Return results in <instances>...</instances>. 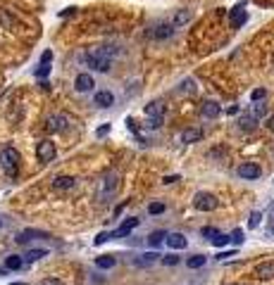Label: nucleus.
Instances as JSON below:
<instances>
[{"mask_svg": "<svg viewBox=\"0 0 274 285\" xmlns=\"http://www.w3.org/2000/svg\"><path fill=\"white\" fill-rule=\"evenodd\" d=\"M188 21H191V10H179V12L174 15V19H172L174 29H177V26H182V24H188Z\"/></svg>", "mask_w": 274, "mask_h": 285, "instance_id": "nucleus-25", "label": "nucleus"}, {"mask_svg": "<svg viewBox=\"0 0 274 285\" xmlns=\"http://www.w3.org/2000/svg\"><path fill=\"white\" fill-rule=\"evenodd\" d=\"M148 212H150V214H162L164 212V204H162V202H150V204H148Z\"/></svg>", "mask_w": 274, "mask_h": 285, "instance_id": "nucleus-32", "label": "nucleus"}, {"mask_svg": "<svg viewBox=\"0 0 274 285\" xmlns=\"http://www.w3.org/2000/svg\"><path fill=\"white\" fill-rule=\"evenodd\" d=\"M162 264L174 266V264H179V257H177V254H167V257H162Z\"/></svg>", "mask_w": 274, "mask_h": 285, "instance_id": "nucleus-37", "label": "nucleus"}, {"mask_svg": "<svg viewBox=\"0 0 274 285\" xmlns=\"http://www.w3.org/2000/svg\"><path fill=\"white\" fill-rule=\"evenodd\" d=\"M136 226H138V219H134V216H131V219H127V221H122V226L112 233V238H124V235H129Z\"/></svg>", "mask_w": 274, "mask_h": 285, "instance_id": "nucleus-15", "label": "nucleus"}, {"mask_svg": "<svg viewBox=\"0 0 274 285\" xmlns=\"http://www.w3.org/2000/svg\"><path fill=\"white\" fill-rule=\"evenodd\" d=\"M201 114L205 119H217L219 114H222V107H219L215 100H205L201 105Z\"/></svg>", "mask_w": 274, "mask_h": 285, "instance_id": "nucleus-12", "label": "nucleus"}, {"mask_svg": "<svg viewBox=\"0 0 274 285\" xmlns=\"http://www.w3.org/2000/svg\"><path fill=\"white\" fill-rule=\"evenodd\" d=\"M43 285H62L60 281H43Z\"/></svg>", "mask_w": 274, "mask_h": 285, "instance_id": "nucleus-45", "label": "nucleus"}, {"mask_svg": "<svg viewBox=\"0 0 274 285\" xmlns=\"http://www.w3.org/2000/svg\"><path fill=\"white\" fill-rule=\"evenodd\" d=\"M229 243H231V238L224 235V233H219V235L212 238V245H215V247H224V245H229Z\"/></svg>", "mask_w": 274, "mask_h": 285, "instance_id": "nucleus-30", "label": "nucleus"}, {"mask_svg": "<svg viewBox=\"0 0 274 285\" xmlns=\"http://www.w3.org/2000/svg\"><path fill=\"white\" fill-rule=\"evenodd\" d=\"M251 119H255V122H260V119H265L267 117V105L265 102H255V105H251V114H248Z\"/></svg>", "mask_w": 274, "mask_h": 285, "instance_id": "nucleus-19", "label": "nucleus"}, {"mask_svg": "<svg viewBox=\"0 0 274 285\" xmlns=\"http://www.w3.org/2000/svg\"><path fill=\"white\" fill-rule=\"evenodd\" d=\"M76 12V7H69V10H65V12H60V17H67V15H74Z\"/></svg>", "mask_w": 274, "mask_h": 285, "instance_id": "nucleus-42", "label": "nucleus"}, {"mask_svg": "<svg viewBox=\"0 0 274 285\" xmlns=\"http://www.w3.org/2000/svg\"><path fill=\"white\" fill-rule=\"evenodd\" d=\"M150 36H153L155 41H167V38L174 36V24H172V21H160V24L153 26Z\"/></svg>", "mask_w": 274, "mask_h": 285, "instance_id": "nucleus-6", "label": "nucleus"}, {"mask_svg": "<svg viewBox=\"0 0 274 285\" xmlns=\"http://www.w3.org/2000/svg\"><path fill=\"white\" fill-rule=\"evenodd\" d=\"M117 264V259L112 257V254H100V257H95V266L98 268H112Z\"/></svg>", "mask_w": 274, "mask_h": 285, "instance_id": "nucleus-24", "label": "nucleus"}, {"mask_svg": "<svg viewBox=\"0 0 274 285\" xmlns=\"http://www.w3.org/2000/svg\"><path fill=\"white\" fill-rule=\"evenodd\" d=\"M255 273L260 278H274V262H262V264H257Z\"/></svg>", "mask_w": 274, "mask_h": 285, "instance_id": "nucleus-21", "label": "nucleus"}, {"mask_svg": "<svg viewBox=\"0 0 274 285\" xmlns=\"http://www.w3.org/2000/svg\"><path fill=\"white\" fill-rule=\"evenodd\" d=\"M93 105L103 107V109H108V107L114 105V95L110 93V90H98L95 95H93Z\"/></svg>", "mask_w": 274, "mask_h": 285, "instance_id": "nucleus-13", "label": "nucleus"}, {"mask_svg": "<svg viewBox=\"0 0 274 285\" xmlns=\"http://www.w3.org/2000/svg\"><path fill=\"white\" fill-rule=\"evenodd\" d=\"M53 62V53L50 50H46V53L41 55V64H50Z\"/></svg>", "mask_w": 274, "mask_h": 285, "instance_id": "nucleus-39", "label": "nucleus"}, {"mask_svg": "<svg viewBox=\"0 0 274 285\" xmlns=\"http://www.w3.org/2000/svg\"><path fill=\"white\" fill-rule=\"evenodd\" d=\"M117 188H119V176L117 174H108V176L100 181V190H98V200L100 202H108L110 197L117 193Z\"/></svg>", "mask_w": 274, "mask_h": 285, "instance_id": "nucleus-3", "label": "nucleus"}, {"mask_svg": "<svg viewBox=\"0 0 274 285\" xmlns=\"http://www.w3.org/2000/svg\"><path fill=\"white\" fill-rule=\"evenodd\" d=\"M22 266H24V259H22L19 254H10V257L5 259V268H7V271H19Z\"/></svg>", "mask_w": 274, "mask_h": 285, "instance_id": "nucleus-23", "label": "nucleus"}, {"mask_svg": "<svg viewBox=\"0 0 274 285\" xmlns=\"http://www.w3.org/2000/svg\"><path fill=\"white\" fill-rule=\"evenodd\" d=\"M117 55V50L110 45H98V48H89L86 53L81 55V62L93 71H110L112 69V57Z\"/></svg>", "mask_w": 274, "mask_h": 285, "instance_id": "nucleus-1", "label": "nucleus"}, {"mask_svg": "<svg viewBox=\"0 0 274 285\" xmlns=\"http://www.w3.org/2000/svg\"><path fill=\"white\" fill-rule=\"evenodd\" d=\"M164 238H167V233H164V231H155V233H150L148 243H150L153 247H158V245H162V243H164Z\"/></svg>", "mask_w": 274, "mask_h": 285, "instance_id": "nucleus-27", "label": "nucleus"}, {"mask_svg": "<svg viewBox=\"0 0 274 285\" xmlns=\"http://www.w3.org/2000/svg\"><path fill=\"white\" fill-rule=\"evenodd\" d=\"M246 19H248V12L243 10V5H236L231 10V29H238L241 24H246Z\"/></svg>", "mask_w": 274, "mask_h": 285, "instance_id": "nucleus-16", "label": "nucleus"}, {"mask_svg": "<svg viewBox=\"0 0 274 285\" xmlns=\"http://www.w3.org/2000/svg\"><path fill=\"white\" fill-rule=\"evenodd\" d=\"M129 202V200H127ZM127 202H122V204H119V207H117V209H114V216H119V214H122V209H124V207H127Z\"/></svg>", "mask_w": 274, "mask_h": 285, "instance_id": "nucleus-43", "label": "nucleus"}, {"mask_svg": "<svg viewBox=\"0 0 274 285\" xmlns=\"http://www.w3.org/2000/svg\"><path fill=\"white\" fill-rule=\"evenodd\" d=\"M19 164H22V155L15 147H5L2 150V169L10 178H15L19 174Z\"/></svg>", "mask_w": 274, "mask_h": 285, "instance_id": "nucleus-2", "label": "nucleus"}, {"mask_svg": "<svg viewBox=\"0 0 274 285\" xmlns=\"http://www.w3.org/2000/svg\"><path fill=\"white\" fill-rule=\"evenodd\" d=\"M43 257H48V249H29L22 259H24V264H34V262L43 259Z\"/></svg>", "mask_w": 274, "mask_h": 285, "instance_id": "nucleus-20", "label": "nucleus"}, {"mask_svg": "<svg viewBox=\"0 0 274 285\" xmlns=\"http://www.w3.org/2000/svg\"><path fill=\"white\" fill-rule=\"evenodd\" d=\"M38 238H50V233L36 231V228H26V231H22L17 238H15V243L24 245V243H29V240H38Z\"/></svg>", "mask_w": 274, "mask_h": 285, "instance_id": "nucleus-10", "label": "nucleus"}, {"mask_svg": "<svg viewBox=\"0 0 274 285\" xmlns=\"http://www.w3.org/2000/svg\"><path fill=\"white\" fill-rule=\"evenodd\" d=\"M0 226H2V221H0Z\"/></svg>", "mask_w": 274, "mask_h": 285, "instance_id": "nucleus-48", "label": "nucleus"}, {"mask_svg": "<svg viewBox=\"0 0 274 285\" xmlns=\"http://www.w3.org/2000/svg\"><path fill=\"white\" fill-rule=\"evenodd\" d=\"M203 138V131L201 128H186L182 133V142H198Z\"/></svg>", "mask_w": 274, "mask_h": 285, "instance_id": "nucleus-22", "label": "nucleus"}, {"mask_svg": "<svg viewBox=\"0 0 274 285\" xmlns=\"http://www.w3.org/2000/svg\"><path fill=\"white\" fill-rule=\"evenodd\" d=\"M50 74V64H38V69H36V79H46Z\"/></svg>", "mask_w": 274, "mask_h": 285, "instance_id": "nucleus-33", "label": "nucleus"}, {"mask_svg": "<svg viewBox=\"0 0 274 285\" xmlns=\"http://www.w3.org/2000/svg\"><path fill=\"white\" fill-rule=\"evenodd\" d=\"M205 254H193V257H188L186 259V266L188 268H201V266H205Z\"/></svg>", "mask_w": 274, "mask_h": 285, "instance_id": "nucleus-26", "label": "nucleus"}, {"mask_svg": "<svg viewBox=\"0 0 274 285\" xmlns=\"http://www.w3.org/2000/svg\"><path fill=\"white\" fill-rule=\"evenodd\" d=\"M193 207L201 209V212H215L219 207V200L212 193H196L193 197Z\"/></svg>", "mask_w": 274, "mask_h": 285, "instance_id": "nucleus-4", "label": "nucleus"}, {"mask_svg": "<svg viewBox=\"0 0 274 285\" xmlns=\"http://www.w3.org/2000/svg\"><path fill=\"white\" fill-rule=\"evenodd\" d=\"M105 240H112V233H100V235L95 238V245H103Z\"/></svg>", "mask_w": 274, "mask_h": 285, "instance_id": "nucleus-38", "label": "nucleus"}, {"mask_svg": "<svg viewBox=\"0 0 274 285\" xmlns=\"http://www.w3.org/2000/svg\"><path fill=\"white\" fill-rule=\"evenodd\" d=\"M260 164H255V162H243L241 166H238V176L246 178V181H253V178H260Z\"/></svg>", "mask_w": 274, "mask_h": 285, "instance_id": "nucleus-8", "label": "nucleus"}, {"mask_svg": "<svg viewBox=\"0 0 274 285\" xmlns=\"http://www.w3.org/2000/svg\"><path fill=\"white\" fill-rule=\"evenodd\" d=\"M10 285H26V283H10Z\"/></svg>", "mask_w": 274, "mask_h": 285, "instance_id": "nucleus-46", "label": "nucleus"}, {"mask_svg": "<svg viewBox=\"0 0 274 285\" xmlns=\"http://www.w3.org/2000/svg\"><path fill=\"white\" fill-rule=\"evenodd\" d=\"M0 26H7V29H12V26H15V17H12L10 12L0 10Z\"/></svg>", "mask_w": 274, "mask_h": 285, "instance_id": "nucleus-28", "label": "nucleus"}, {"mask_svg": "<svg viewBox=\"0 0 274 285\" xmlns=\"http://www.w3.org/2000/svg\"><path fill=\"white\" fill-rule=\"evenodd\" d=\"M231 285H241V283H231Z\"/></svg>", "mask_w": 274, "mask_h": 285, "instance_id": "nucleus-47", "label": "nucleus"}, {"mask_svg": "<svg viewBox=\"0 0 274 285\" xmlns=\"http://www.w3.org/2000/svg\"><path fill=\"white\" fill-rule=\"evenodd\" d=\"M179 93H188V95H193L196 93V83H193V79H186L179 83Z\"/></svg>", "mask_w": 274, "mask_h": 285, "instance_id": "nucleus-29", "label": "nucleus"}, {"mask_svg": "<svg viewBox=\"0 0 274 285\" xmlns=\"http://www.w3.org/2000/svg\"><path fill=\"white\" fill-rule=\"evenodd\" d=\"M265 95H267V90H265V88H255L253 93H251V100H253V102H257V100H262Z\"/></svg>", "mask_w": 274, "mask_h": 285, "instance_id": "nucleus-36", "label": "nucleus"}, {"mask_svg": "<svg viewBox=\"0 0 274 285\" xmlns=\"http://www.w3.org/2000/svg\"><path fill=\"white\" fill-rule=\"evenodd\" d=\"M262 221V212H253L251 214V221H248V226L251 228H257V224Z\"/></svg>", "mask_w": 274, "mask_h": 285, "instance_id": "nucleus-34", "label": "nucleus"}, {"mask_svg": "<svg viewBox=\"0 0 274 285\" xmlns=\"http://www.w3.org/2000/svg\"><path fill=\"white\" fill-rule=\"evenodd\" d=\"M55 155H57V150H55L53 141H41L36 145V157L41 164H50L55 160Z\"/></svg>", "mask_w": 274, "mask_h": 285, "instance_id": "nucleus-5", "label": "nucleus"}, {"mask_svg": "<svg viewBox=\"0 0 274 285\" xmlns=\"http://www.w3.org/2000/svg\"><path fill=\"white\" fill-rule=\"evenodd\" d=\"M201 235H203V238H210V240H212L215 235H219V231H217V228H212V226H205V228L201 231Z\"/></svg>", "mask_w": 274, "mask_h": 285, "instance_id": "nucleus-35", "label": "nucleus"}, {"mask_svg": "<svg viewBox=\"0 0 274 285\" xmlns=\"http://www.w3.org/2000/svg\"><path fill=\"white\" fill-rule=\"evenodd\" d=\"M108 133H110V124L100 126V128H98V131H95V136H98V138H103V136H108Z\"/></svg>", "mask_w": 274, "mask_h": 285, "instance_id": "nucleus-40", "label": "nucleus"}, {"mask_svg": "<svg viewBox=\"0 0 274 285\" xmlns=\"http://www.w3.org/2000/svg\"><path fill=\"white\" fill-rule=\"evenodd\" d=\"M93 86H95V81H93V76L89 71H81L76 79H74V88L76 93H91Z\"/></svg>", "mask_w": 274, "mask_h": 285, "instance_id": "nucleus-7", "label": "nucleus"}, {"mask_svg": "<svg viewBox=\"0 0 274 285\" xmlns=\"http://www.w3.org/2000/svg\"><path fill=\"white\" fill-rule=\"evenodd\" d=\"M67 117H62V114H50L48 117V122H46V128L50 131V133H60V131H65L67 128Z\"/></svg>", "mask_w": 274, "mask_h": 285, "instance_id": "nucleus-9", "label": "nucleus"}, {"mask_svg": "<svg viewBox=\"0 0 274 285\" xmlns=\"http://www.w3.org/2000/svg\"><path fill=\"white\" fill-rule=\"evenodd\" d=\"M229 238H231V243H236V245H243V240H246V233L241 231V228H236V231L231 233Z\"/></svg>", "mask_w": 274, "mask_h": 285, "instance_id": "nucleus-31", "label": "nucleus"}, {"mask_svg": "<svg viewBox=\"0 0 274 285\" xmlns=\"http://www.w3.org/2000/svg\"><path fill=\"white\" fill-rule=\"evenodd\" d=\"M229 257H234V252H231V249H229V252H222L217 259H229Z\"/></svg>", "mask_w": 274, "mask_h": 285, "instance_id": "nucleus-41", "label": "nucleus"}, {"mask_svg": "<svg viewBox=\"0 0 274 285\" xmlns=\"http://www.w3.org/2000/svg\"><path fill=\"white\" fill-rule=\"evenodd\" d=\"M155 262H160V254H155V252L138 254V257L134 259V264H136V266H150V264H155Z\"/></svg>", "mask_w": 274, "mask_h": 285, "instance_id": "nucleus-17", "label": "nucleus"}, {"mask_svg": "<svg viewBox=\"0 0 274 285\" xmlns=\"http://www.w3.org/2000/svg\"><path fill=\"white\" fill-rule=\"evenodd\" d=\"M164 243L172 249H186V245H188V240H186L183 233H169V235L164 238Z\"/></svg>", "mask_w": 274, "mask_h": 285, "instance_id": "nucleus-14", "label": "nucleus"}, {"mask_svg": "<svg viewBox=\"0 0 274 285\" xmlns=\"http://www.w3.org/2000/svg\"><path fill=\"white\" fill-rule=\"evenodd\" d=\"M143 114H146L148 119H162L164 102H160V100H153V102H148V105L143 107Z\"/></svg>", "mask_w": 274, "mask_h": 285, "instance_id": "nucleus-11", "label": "nucleus"}, {"mask_svg": "<svg viewBox=\"0 0 274 285\" xmlns=\"http://www.w3.org/2000/svg\"><path fill=\"white\" fill-rule=\"evenodd\" d=\"M74 176H57L53 181V188L55 190H69V188H74Z\"/></svg>", "mask_w": 274, "mask_h": 285, "instance_id": "nucleus-18", "label": "nucleus"}, {"mask_svg": "<svg viewBox=\"0 0 274 285\" xmlns=\"http://www.w3.org/2000/svg\"><path fill=\"white\" fill-rule=\"evenodd\" d=\"M267 128H270V131H274V117H270V119H267Z\"/></svg>", "mask_w": 274, "mask_h": 285, "instance_id": "nucleus-44", "label": "nucleus"}]
</instances>
